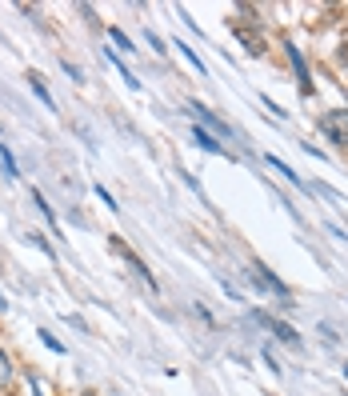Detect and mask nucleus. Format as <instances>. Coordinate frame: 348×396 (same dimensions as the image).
<instances>
[{
    "label": "nucleus",
    "instance_id": "1",
    "mask_svg": "<svg viewBox=\"0 0 348 396\" xmlns=\"http://www.w3.org/2000/svg\"><path fill=\"white\" fill-rule=\"evenodd\" d=\"M320 132L333 144L348 148V112H324V116H320Z\"/></svg>",
    "mask_w": 348,
    "mask_h": 396
},
{
    "label": "nucleus",
    "instance_id": "2",
    "mask_svg": "<svg viewBox=\"0 0 348 396\" xmlns=\"http://www.w3.org/2000/svg\"><path fill=\"white\" fill-rule=\"evenodd\" d=\"M253 280H260V285H269L272 292H276V296H285V301H288V288L280 285V280H276V276H272V272L264 269V264H253Z\"/></svg>",
    "mask_w": 348,
    "mask_h": 396
},
{
    "label": "nucleus",
    "instance_id": "3",
    "mask_svg": "<svg viewBox=\"0 0 348 396\" xmlns=\"http://www.w3.org/2000/svg\"><path fill=\"white\" fill-rule=\"evenodd\" d=\"M256 320H260V324H269V328H272L276 336H280V340H288V344H301V336L292 333L288 324H280V320H272V317H256Z\"/></svg>",
    "mask_w": 348,
    "mask_h": 396
},
{
    "label": "nucleus",
    "instance_id": "4",
    "mask_svg": "<svg viewBox=\"0 0 348 396\" xmlns=\"http://www.w3.org/2000/svg\"><path fill=\"white\" fill-rule=\"evenodd\" d=\"M192 136H196V144H205L208 152H224V144H216V136H212V132H208V128H192Z\"/></svg>",
    "mask_w": 348,
    "mask_h": 396
},
{
    "label": "nucleus",
    "instance_id": "5",
    "mask_svg": "<svg viewBox=\"0 0 348 396\" xmlns=\"http://www.w3.org/2000/svg\"><path fill=\"white\" fill-rule=\"evenodd\" d=\"M192 112H196V116H200V120H205V125L212 128V132H221V136H232V132H228V128H224L221 120H216V116H208V109H200V104H192Z\"/></svg>",
    "mask_w": 348,
    "mask_h": 396
},
{
    "label": "nucleus",
    "instance_id": "6",
    "mask_svg": "<svg viewBox=\"0 0 348 396\" xmlns=\"http://www.w3.org/2000/svg\"><path fill=\"white\" fill-rule=\"evenodd\" d=\"M288 56H292V68H296V80L304 84V93H308V68H304L301 52H296V48H288Z\"/></svg>",
    "mask_w": 348,
    "mask_h": 396
},
{
    "label": "nucleus",
    "instance_id": "7",
    "mask_svg": "<svg viewBox=\"0 0 348 396\" xmlns=\"http://www.w3.org/2000/svg\"><path fill=\"white\" fill-rule=\"evenodd\" d=\"M269 164H272V168H276V173H285L288 180H292V184H301V176L292 173V168H288V164H285V160H280V157H269Z\"/></svg>",
    "mask_w": 348,
    "mask_h": 396
},
{
    "label": "nucleus",
    "instance_id": "8",
    "mask_svg": "<svg viewBox=\"0 0 348 396\" xmlns=\"http://www.w3.org/2000/svg\"><path fill=\"white\" fill-rule=\"evenodd\" d=\"M8 381H13V365H8V356L0 352V388H4Z\"/></svg>",
    "mask_w": 348,
    "mask_h": 396
},
{
    "label": "nucleus",
    "instance_id": "9",
    "mask_svg": "<svg viewBox=\"0 0 348 396\" xmlns=\"http://www.w3.org/2000/svg\"><path fill=\"white\" fill-rule=\"evenodd\" d=\"M0 164H4V173H8V180L16 176V164H13V157H8V148L0 144Z\"/></svg>",
    "mask_w": 348,
    "mask_h": 396
},
{
    "label": "nucleus",
    "instance_id": "10",
    "mask_svg": "<svg viewBox=\"0 0 348 396\" xmlns=\"http://www.w3.org/2000/svg\"><path fill=\"white\" fill-rule=\"evenodd\" d=\"M176 48H180V52H184V56H189V64H192V68H196V72H205V64L196 61V52H192L189 45H176Z\"/></svg>",
    "mask_w": 348,
    "mask_h": 396
},
{
    "label": "nucleus",
    "instance_id": "11",
    "mask_svg": "<svg viewBox=\"0 0 348 396\" xmlns=\"http://www.w3.org/2000/svg\"><path fill=\"white\" fill-rule=\"evenodd\" d=\"M32 93L40 96V100H45V104H52V96L45 93V84H40V77H32Z\"/></svg>",
    "mask_w": 348,
    "mask_h": 396
},
{
    "label": "nucleus",
    "instance_id": "12",
    "mask_svg": "<svg viewBox=\"0 0 348 396\" xmlns=\"http://www.w3.org/2000/svg\"><path fill=\"white\" fill-rule=\"evenodd\" d=\"M112 40H116V45H120V48H132V40H128V36H125V32H120V29H112Z\"/></svg>",
    "mask_w": 348,
    "mask_h": 396
},
{
    "label": "nucleus",
    "instance_id": "13",
    "mask_svg": "<svg viewBox=\"0 0 348 396\" xmlns=\"http://www.w3.org/2000/svg\"><path fill=\"white\" fill-rule=\"evenodd\" d=\"M40 336H45V344H48V349H52V352H64V344H61V340H56V336H48V333H40Z\"/></svg>",
    "mask_w": 348,
    "mask_h": 396
},
{
    "label": "nucleus",
    "instance_id": "14",
    "mask_svg": "<svg viewBox=\"0 0 348 396\" xmlns=\"http://www.w3.org/2000/svg\"><path fill=\"white\" fill-rule=\"evenodd\" d=\"M4 308H8V304H4V292H0V312H4Z\"/></svg>",
    "mask_w": 348,
    "mask_h": 396
},
{
    "label": "nucleus",
    "instance_id": "15",
    "mask_svg": "<svg viewBox=\"0 0 348 396\" xmlns=\"http://www.w3.org/2000/svg\"><path fill=\"white\" fill-rule=\"evenodd\" d=\"M345 377H348V365H345Z\"/></svg>",
    "mask_w": 348,
    "mask_h": 396
}]
</instances>
